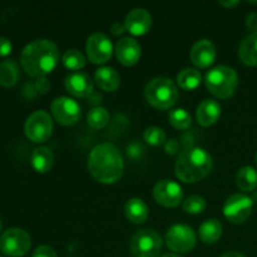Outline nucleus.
<instances>
[{"label":"nucleus","mask_w":257,"mask_h":257,"mask_svg":"<svg viewBox=\"0 0 257 257\" xmlns=\"http://www.w3.org/2000/svg\"><path fill=\"white\" fill-rule=\"evenodd\" d=\"M54 163V156L47 147H38L32 153V166L40 173L48 172Z\"/></svg>","instance_id":"obj_22"},{"label":"nucleus","mask_w":257,"mask_h":257,"mask_svg":"<svg viewBox=\"0 0 257 257\" xmlns=\"http://www.w3.org/2000/svg\"><path fill=\"white\" fill-rule=\"evenodd\" d=\"M253 200H255L256 202H257V191L255 192V195H253Z\"/></svg>","instance_id":"obj_41"},{"label":"nucleus","mask_w":257,"mask_h":257,"mask_svg":"<svg viewBox=\"0 0 257 257\" xmlns=\"http://www.w3.org/2000/svg\"><path fill=\"white\" fill-rule=\"evenodd\" d=\"M212 168L210 153L201 147L187 146L178 155L175 171L177 177L183 182H197L205 178Z\"/></svg>","instance_id":"obj_3"},{"label":"nucleus","mask_w":257,"mask_h":257,"mask_svg":"<svg viewBox=\"0 0 257 257\" xmlns=\"http://www.w3.org/2000/svg\"><path fill=\"white\" fill-rule=\"evenodd\" d=\"M253 201L243 193H235L226 200L223 213L226 218L233 223H242L250 217L252 212Z\"/></svg>","instance_id":"obj_10"},{"label":"nucleus","mask_w":257,"mask_h":257,"mask_svg":"<svg viewBox=\"0 0 257 257\" xmlns=\"http://www.w3.org/2000/svg\"><path fill=\"white\" fill-rule=\"evenodd\" d=\"M12 43L8 38L0 37V57H7L12 53Z\"/></svg>","instance_id":"obj_34"},{"label":"nucleus","mask_w":257,"mask_h":257,"mask_svg":"<svg viewBox=\"0 0 257 257\" xmlns=\"http://www.w3.org/2000/svg\"><path fill=\"white\" fill-rule=\"evenodd\" d=\"M170 123L177 130H187L192 123V117L185 108H175L168 114Z\"/></svg>","instance_id":"obj_27"},{"label":"nucleus","mask_w":257,"mask_h":257,"mask_svg":"<svg viewBox=\"0 0 257 257\" xmlns=\"http://www.w3.org/2000/svg\"><path fill=\"white\" fill-rule=\"evenodd\" d=\"M130 246L135 257H157L162 248V237L153 228H142L135 232Z\"/></svg>","instance_id":"obj_6"},{"label":"nucleus","mask_w":257,"mask_h":257,"mask_svg":"<svg viewBox=\"0 0 257 257\" xmlns=\"http://www.w3.org/2000/svg\"><path fill=\"white\" fill-rule=\"evenodd\" d=\"M240 4V2H237V0H221L220 2V5H222V7H226V8H235L236 5Z\"/></svg>","instance_id":"obj_38"},{"label":"nucleus","mask_w":257,"mask_h":257,"mask_svg":"<svg viewBox=\"0 0 257 257\" xmlns=\"http://www.w3.org/2000/svg\"><path fill=\"white\" fill-rule=\"evenodd\" d=\"M201 73L195 68H185L177 75V83L186 90H192L201 84Z\"/></svg>","instance_id":"obj_26"},{"label":"nucleus","mask_w":257,"mask_h":257,"mask_svg":"<svg viewBox=\"0 0 257 257\" xmlns=\"http://www.w3.org/2000/svg\"><path fill=\"white\" fill-rule=\"evenodd\" d=\"M90 175L102 183H114L122 177L124 162L118 148L112 143H100L93 147L88 157Z\"/></svg>","instance_id":"obj_1"},{"label":"nucleus","mask_w":257,"mask_h":257,"mask_svg":"<svg viewBox=\"0 0 257 257\" xmlns=\"http://www.w3.org/2000/svg\"><path fill=\"white\" fill-rule=\"evenodd\" d=\"M162 257H181L180 255H176V253H166Z\"/></svg>","instance_id":"obj_40"},{"label":"nucleus","mask_w":257,"mask_h":257,"mask_svg":"<svg viewBox=\"0 0 257 257\" xmlns=\"http://www.w3.org/2000/svg\"><path fill=\"white\" fill-rule=\"evenodd\" d=\"M95 82L98 87L107 92H113L120 84V77L117 70L112 67H102L95 72Z\"/></svg>","instance_id":"obj_20"},{"label":"nucleus","mask_w":257,"mask_h":257,"mask_svg":"<svg viewBox=\"0 0 257 257\" xmlns=\"http://www.w3.org/2000/svg\"><path fill=\"white\" fill-rule=\"evenodd\" d=\"M221 115L220 103L213 99H205L198 104L196 110L197 122L203 127L213 124Z\"/></svg>","instance_id":"obj_18"},{"label":"nucleus","mask_w":257,"mask_h":257,"mask_svg":"<svg viewBox=\"0 0 257 257\" xmlns=\"http://www.w3.org/2000/svg\"><path fill=\"white\" fill-rule=\"evenodd\" d=\"M256 163H257V155H256Z\"/></svg>","instance_id":"obj_43"},{"label":"nucleus","mask_w":257,"mask_h":257,"mask_svg":"<svg viewBox=\"0 0 257 257\" xmlns=\"http://www.w3.org/2000/svg\"><path fill=\"white\" fill-rule=\"evenodd\" d=\"M2 227H3V222H2V218H0V231H2Z\"/></svg>","instance_id":"obj_42"},{"label":"nucleus","mask_w":257,"mask_h":257,"mask_svg":"<svg viewBox=\"0 0 257 257\" xmlns=\"http://www.w3.org/2000/svg\"><path fill=\"white\" fill-rule=\"evenodd\" d=\"M221 257H246V256H243L242 253H240V252H236V251H231V252L223 253Z\"/></svg>","instance_id":"obj_39"},{"label":"nucleus","mask_w":257,"mask_h":257,"mask_svg":"<svg viewBox=\"0 0 257 257\" xmlns=\"http://www.w3.org/2000/svg\"><path fill=\"white\" fill-rule=\"evenodd\" d=\"M32 246V240L27 231L23 228H9L0 236V250L12 257L24 256Z\"/></svg>","instance_id":"obj_7"},{"label":"nucleus","mask_w":257,"mask_h":257,"mask_svg":"<svg viewBox=\"0 0 257 257\" xmlns=\"http://www.w3.org/2000/svg\"><path fill=\"white\" fill-rule=\"evenodd\" d=\"M33 257H58V256H57V252H55L50 246L43 245L35 248L34 253H33Z\"/></svg>","instance_id":"obj_33"},{"label":"nucleus","mask_w":257,"mask_h":257,"mask_svg":"<svg viewBox=\"0 0 257 257\" xmlns=\"http://www.w3.org/2000/svg\"><path fill=\"white\" fill-rule=\"evenodd\" d=\"M143 138L147 143L151 146H160L165 143L166 141V133L162 128L160 127H148L143 133Z\"/></svg>","instance_id":"obj_31"},{"label":"nucleus","mask_w":257,"mask_h":257,"mask_svg":"<svg viewBox=\"0 0 257 257\" xmlns=\"http://www.w3.org/2000/svg\"><path fill=\"white\" fill-rule=\"evenodd\" d=\"M236 183L245 192H250L257 187V172L251 166L240 168L236 175Z\"/></svg>","instance_id":"obj_25"},{"label":"nucleus","mask_w":257,"mask_h":257,"mask_svg":"<svg viewBox=\"0 0 257 257\" xmlns=\"http://www.w3.org/2000/svg\"><path fill=\"white\" fill-rule=\"evenodd\" d=\"M65 88L75 97H88L93 92V82L84 72H73L65 77Z\"/></svg>","instance_id":"obj_17"},{"label":"nucleus","mask_w":257,"mask_h":257,"mask_svg":"<svg viewBox=\"0 0 257 257\" xmlns=\"http://www.w3.org/2000/svg\"><path fill=\"white\" fill-rule=\"evenodd\" d=\"M190 58L195 65L200 68H207L215 62L216 47L211 40L201 39L193 44L190 52Z\"/></svg>","instance_id":"obj_15"},{"label":"nucleus","mask_w":257,"mask_h":257,"mask_svg":"<svg viewBox=\"0 0 257 257\" xmlns=\"http://www.w3.org/2000/svg\"><path fill=\"white\" fill-rule=\"evenodd\" d=\"M206 208V201L205 198L201 196H190L183 201V210L187 213H192V215H197L205 211Z\"/></svg>","instance_id":"obj_30"},{"label":"nucleus","mask_w":257,"mask_h":257,"mask_svg":"<svg viewBox=\"0 0 257 257\" xmlns=\"http://www.w3.org/2000/svg\"><path fill=\"white\" fill-rule=\"evenodd\" d=\"M208 90L221 99L232 97L238 85L237 73L227 65H217L206 74Z\"/></svg>","instance_id":"obj_5"},{"label":"nucleus","mask_w":257,"mask_h":257,"mask_svg":"<svg viewBox=\"0 0 257 257\" xmlns=\"http://www.w3.org/2000/svg\"><path fill=\"white\" fill-rule=\"evenodd\" d=\"M88 124L94 130H99V128L105 127L109 122V113L105 108L103 107H94L93 109L89 110L87 115Z\"/></svg>","instance_id":"obj_28"},{"label":"nucleus","mask_w":257,"mask_h":257,"mask_svg":"<svg viewBox=\"0 0 257 257\" xmlns=\"http://www.w3.org/2000/svg\"><path fill=\"white\" fill-rule=\"evenodd\" d=\"M238 57L246 65H257V33H250L238 47Z\"/></svg>","instance_id":"obj_19"},{"label":"nucleus","mask_w":257,"mask_h":257,"mask_svg":"<svg viewBox=\"0 0 257 257\" xmlns=\"http://www.w3.org/2000/svg\"><path fill=\"white\" fill-rule=\"evenodd\" d=\"M24 132L33 142L42 143L49 140L53 132V120L49 113L44 110L32 113L25 122Z\"/></svg>","instance_id":"obj_9"},{"label":"nucleus","mask_w":257,"mask_h":257,"mask_svg":"<svg viewBox=\"0 0 257 257\" xmlns=\"http://www.w3.org/2000/svg\"><path fill=\"white\" fill-rule=\"evenodd\" d=\"M125 29L133 35H143L152 25V15L143 8H135L127 14L124 20Z\"/></svg>","instance_id":"obj_14"},{"label":"nucleus","mask_w":257,"mask_h":257,"mask_svg":"<svg viewBox=\"0 0 257 257\" xmlns=\"http://www.w3.org/2000/svg\"><path fill=\"white\" fill-rule=\"evenodd\" d=\"M85 50L90 62L102 64L112 57L113 45L107 35L103 33H94L88 38Z\"/></svg>","instance_id":"obj_11"},{"label":"nucleus","mask_w":257,"mask_h":257,"mask_svg":"<svg viewBox=\"0 0 257 257\" xmlns=\"http://www.w3.org/2000/svg\"><path fill=\"white\" fill-rule=\"evenodd\" d=\"M63 64L68 68V69L77 70L79 72V69L84 68L85 65V57L82 54V52H79L78 49H69L64 53L63 55Z\"/></svg>","instance_id":"obj_29"},{"label":"nucleus","mask_w":257,"mask_h":257,"mask_svg":"<svg viewBox=\"0 0 257 257\" xmlns=\"http://www.w3.org/2000/svg\"><path fill=\"white\" fill-rule=\"evenodd\" d=\"M125 29V25L123 24V23H119V22H115L114 24L112 25V28H110V32H112L113 35H119L122 34Z\"/></svg>","instance_id":"obj_37"},{"label":"nucleus","mask_w":257,"mask_h":257,"mask_svg":"<svg viewBox=\"0 0 257 257\" xmlns=\"http://www.w3.org/2000/svg\"><path fill=\"white\" fill-rule=\"evenodd\" d=\"M19 79V67L13 59L3 60L0 63V84L5 88H10L17 84Z\"/></svg>","instance_id":"obj_23"},{"label":"nucleus","mask_w":257,"mask_h":257,"mask_svg":"<svg viewBox=\"0 0 257 257\" xmlns=\"http://www.w3.org/2000/svg\"><path fill=\"white\" fill-rule=\"evenodd\" d=\"M246 28L251 30V33H257V13H250L247 14L245 20Z\"/></svg>","instance_id":"obj_35"},{"label":"nucleus","mask_w":257,"mask_h":257,"mask_svg":"<svg viewBox=\"0 0 257 257\" xmlns=\"http://www.w3.org/2000/svg\"><path fill=\"white\" fill-rule=\"evenodd\" d=\"M166 152L170 153V155H175L180 151V142L177 140H170L166 143Z\"/></svg>","instance_id":"obj_36"},{"label":"nucleus","mask_w":257,"mask_h":257,"mask_svg":"<svg viewBox=\"0 0 257 257\" xmlns=\"http://www.w3.org/2000/svg\"><path fill=\"white\" fill-rule=\"evenodd\" d=\"M222 223L216 218H210L201 223L200 237L205 243H213L222 235Z\"/></svg>","instance_id":"obj_24"},{"label":"nucleus","mask_w":257,"mask_h":257,"mask_svg":"<svg viewBox=\"0 0 257 257\" xmlns=\"http://www.w3.org/2000/svg\"><path fill=\"white\" fill-rule=\"evenodd\" d=\"M125 216L133 223H143L148 217V207L141 198H131L124 206Z\"/></svg>","instance_id":"obj_21"},{"label":"nucleus","mask_w":257,"mask_h":257,"mask_svg":"<svg viewBox=\"0 0 257 257\" xmlns=\"http://www.w3.org/2000/svg\"><path fill=\"white\" fill-rule=\"evenodd\" d=\"M115 54L123 65H133L141 57V45L135 38L123 37L115 44Z\"/></svg>","instance_id":"obj_16"},{"label":"nucleus","mask_w":257,"mask_h":257,"mask_svg":"<svg viewBox=\"0 0 257 257\" xmlns=\"http://www.w3.org/2000/svg\"><path fill=\"white\" fill-rule=\"evenodd\" d=\"M52 113L60 124L72 125L79 120L80 105L72 98H55L52 103Z\"/></svg>","instance_id":"obj_12"},{"label":"nucleus","mask_w":257,"mask_h":257,"mask_svg":"<svg viewBox=\"0 0 257 257\" xmlns=\"http://www.w3.org/2000/svg\"><path fill=\"white\" fill-rule=\"evenodd\" d=\"M197 236L192 227L185 223H176L167 230L166 242L172 251L178 253L190 252L196 246Z\"/></svg>","instance_id":"obj_8"},{"label":"nucleus","mask_w":257,"mask_h":257,"mask_svg":"<svg viewBox=\"0 0 257 257\" xmlns=\"http://www.w3.org/2000/svg\"><path fill=\"white\" fill-rule=\"evenodd\" d=\"M153 197L165 207H176L183 200L182 187L172 180H162L156 183L153 188Z\"/></svg>","instance_id":"obj_13"},{"label":"nucleus","mask_w":257,"mask_h":257,"mask_svg":"<svg viewBox=\"0 0 257 257\" xmlns=\"http://www.w3.org/2000/svg\"><path fill=\"white\" fill-rule=\"evenodd\" d=\"M145 153V147L142 146V143L137 142V141H133L128 145L127 147V155L130 156L132 160H138L141 158Z\"/></svg>","instance_id":"obj_32"},{"label":"nucleus","mask_w":257,"mask_h":257,"mask_svg":"<svg viewBox=\"0 0 257 257\" xmlns=\"http://www.w3.org/2000/svg\"><path fill=\"white\" fill-rule=\"evenodd\" d=\"M146 99L158 109H168L178 100V89L173 80L167 77H157L147 83Z\"/></svg>","instance_id":"obj_4"},{"label":"nucleus","mask_w":257,"mask_h":257,"mask_svg":"<svg viewBox=\"0 0 257 257\" xmlns=\"http://www.w3.org/2000/svg\"><path fill=\"white\" fill-rule=\"evenodd\" d=\"M20 62L30 77L43 78L57 67L59 50L52 40L37 39L23 49Z\"/></svg>","instance_id":"obj_2"}]
</instances>
